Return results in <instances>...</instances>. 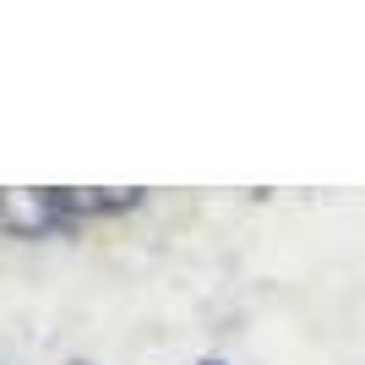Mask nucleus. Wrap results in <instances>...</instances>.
Returning a JSON list of instances; mask_svg holds the SVG:
<instances>
[{"instance_id": "1", "label": "nucleus", "mask_w": 365, "mask_h": 365, "mask_svg": "<svg viewBox=\"0 0 365 365\" xmlns=\"http://www.w3.org/2000/svg\"><path fill=\"white\" fill-rule=\"evenodd\" d=\"M71 224L61 191H38V185H0V235L16 240H44Z\"/></svg>"}, {"instance_id": "2", "label": "nucleus", "mask_w": 365, "mask_h": 365, "mask_svg": "<svg viewBox=\"0 0 365 365\" xmlns=\"http://www.w3.org/2000/svg\"><path fill=\"white\" fill-rule=\"evenodd\" d=\"M197 365H229V360H218V354H207V360H197Z\"/></svg>"}, {"instance_id": "3", "label": "nucleus", "mask_w": 365, "mask_h": 365, "mask_svg": "<svg viewBox=\"0 0 365 365\" xmlns=\"http://www.w3.org/2000/svg\"><path fill=\"white\" fill-rule=\"evenodd\" d=\"M76 365H82V360H76Z\"/></svg>"}]
</instances>
